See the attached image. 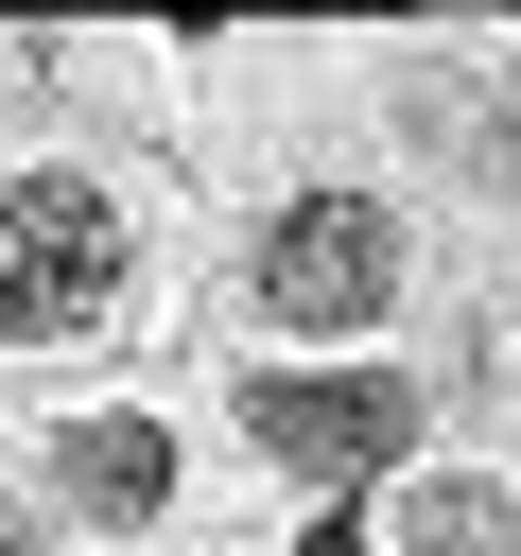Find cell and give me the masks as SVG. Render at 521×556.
I'll return each instance as SVG.
<instances>
[{"label":"cell","instance_id":"obj_3","mask_svg":"<svg viewBox=\"0 0 521 556\" xmlns=\"http://www.w3.org/2000/svg\"><path fill=\"white\" fill-rule=\"evenodd\" d=\"M243 434L278 469H313V486H365V469L417 452V382L399 365H260L243 382Z\"/></svg>","mask_w":521,"mask_h":556},{"label":"cell","instance_id":"obj_5","mask_svg":"<svg viewBox=\"0 0 521 556\" xmlns=\"http://www.w3.org/2000/svg\"><path fill=\"white\" fill-rule=\"evenodd\" d=\"M399 556H521V504H504L486 469H452V486L399 504Z\"/></svg>","mask_w":521,"mask_h":556},{"label":"cell","instance_id":"obj_7","mask_svg":"<svg viewBox=\"0 0 521 556\" xmlns=\"http://www.w3.org/2000/svg\"><path fill=\"white\" fill-rule=\"evenodd\" d=\"M0 556H35V521H0Z\"/></svg>","mask_w":521,"mask_h":556},{"label":"cell","instance_id":"obj_4","mask_svg":"<svg viewBox=\"0 0 521 556\" xmlns=\"http://www.w3.org/2000/svg\"><path fill=\"white\" fill-rule=\"evenodd\" d=\"M52 504L69 521H156L174 504V434L156 417H69L52 434Z\"/></svg>","mask_w":521,"mask_h":556},{"label":"cell","instance_id":"obj_1","mask_svg":"<svg viewBox=\"0 0 521 556\" xmlns=\"http://www.w3.org/2000/svg\"><path fill=\"white\" fill-rule=\"evenodd\" d=\"M122 313V191L104 174H0V348H69Z\"/></svg>","mask_w":521,"mask_h":556},{"label":"cell","instance_id":"obj_6","mask_svg":"<svg viewBox=\"0 0 521 556\" xmlns=\"http://www.w3.org/2000/svg\"><path fill=\"white\" fill-rule=\"evenodd\" d=\"M313 556H365V521H313Z\"/></svg>","mask_w":521,"mask_h":556},{"label":"cell","instance_id":"obj_2","mask_svg":"<svg viewBox=\"0 0 521 556\" xmlns=\"http://www.w3.org/2000/svg\"><path fill=\"white\" fill-rule=\"evenodd\" d=\"M243 295H260L278 330H382V313H399V226H382L365 191H295V208H260Z\"/></svg>","mask_w":521,"mask_h":556}]
</instances>
